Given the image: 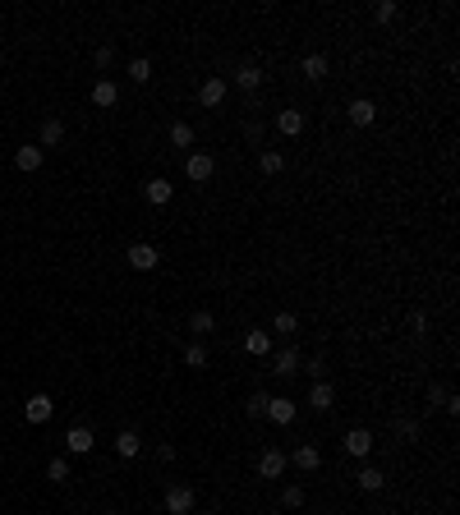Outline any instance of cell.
<instances>
[{
  "label": "cell",
  "mask_w": 460,
  "mask_h": 515,
  "mask_svg": "<svg viewBox=\"0 0 460 515\" xmlns=\"http://www.w3.org/2000/svg\"><path fill=\"white\" fill-rule=\"evenodd\" d=\"M124 258H129L134 271H152L156 262H161V254H156L152 244H129V254H124Z\"/></svg>",
  "instance_id": "cell-11"
},
{
  "label": "cell",
  "mask_w": 460,
  "mask_h": 515,
  "mask_svg": "<svg viewBox=\"0 0 460 515\" xmlns=\"http://www.w3.org/2000/svg\"><path fill=\"white\" fill-rule=\"evenodd\" d=\"M208 515H221V511H208Z\"/></svg>",
  "instance_id": "cell-41"
},
{
  "label": "cell",
  "mask_w": 460,
  "mask_h": 515,
  "mask_svg": "<svg viewBox=\"0 0 460 515\" xmlns=\"http://www.w3.org/2000/svg\"><path fill=\"white\" fill-rule=\"evenodd\" d=\"M258 170H262V175H281V170H286V152L267 148V152L258 157Z\"/></svg>",
  "instance_id": "cell-23"
},
{
  "label": "cell",
  "mask_w": 460,
  "mask_h": 515,
  "mask_svg": "<svg viewBox=\"0 0 460 515\" xmlns=\"http://www.w3.org/2000/svg\"><path fill=\"white\" fill-rule=\"evenodd\" d=\"M189 511H193V488L171 483V488H166V515H189Z\"/></svg>",
  "instance_id": "cell-1"
},
{
  "label": "cell",
  "mask_w": 460,
  "mask_h": 515,
  "mask_svg": "<svg viewBox=\"0 0 460 515\" xmlns=\"http://www.w3.org/2000/svg\"><path fill=\"white\" fill-rule=\"evenodd\" d=\"M129 79L134 83H148L152 79V60H148V55H134V60H129Z\"/></svg>",
  "instance_id": "cell-29"
},
{
  "label": "cell",
  "mask_w": 460,
  "mask_h": 515,
  "mask_svg": "<svg viewBox=\"0 0 460 515\" xmlns=\"http://www.w3.org/2000/svg\"><path fill=\"white\" fill-rule=\"evenodd\" d=\"M189 332H193V336H212V332H217V318H212L208 308H198V313L189 318Z\"/></svg>",
  "instance_id": "cell-24"
},
{
  "label": "cell",
  "mask_w": 460,
  "mask_h": 515,
  "mask_svg": "<svg viewBox=\"0 0 460 515\" xmlns=\"http://www.w3.org/2000/svg\"><path fill=\"white\" fill-rule=\"evenodd\" d=\"M295 327H299V318H295V313H277V318H272V332H281V336H290Z\"/></svg>",
  "instance_id": "cell-34"
},
{
  "label": "cell",
  "mask_w": 460,
  "mask_h": 515,
  "mask_svg": "<svg viewBox=\"0 0 460 515\" xmlns=\"http://www.w3.org/2000/svg\"><path fill=\"white\" fill-rule=\"evenodd\" d=\"M65 451H70V455H87V451H92V428L74 423V428L65 433Z\"/></svg>",
  "instance_id": "cell-12"
},
{
  "label": "cell",
  "mask_w": 460,
  "mask_h": 515,
  "mask_svg": "<svg viewBox=\"0 0 460 515\" xmlns=\"http://www.w3.org/2000/svg\"><path fill=\"white\" fill-rule=\"evenodd\" d=\"M244 134H249V143L258 148V143H262V134H267V129H262V120H249V129H244Z\"/></svg>",
  "instance_id": "cell-37"
},
{
  "label": "cell",
  "mask_w": 460,
  "mask_h": 515,
  "mask_svg": "<svg viewBox=\"0 0 460 515\" xmlns=\"http://www.w3.org/2000/svg\"><path fill=\"white\" fill-rule=\"evenodd\" d=\"M309 410H318V414L336 410V391H331V382H313L309 386Z\"/></svg>",
  "instance_id": "cell-9"
},
{
  "label": "cell",
  "mask_w": 460,
  "mask_h": 515,
  "mask_svg": "<svg viewBox=\"0 0 460 515\" xmlns=\"http://www.w3.org/2000/svg\"><path fill=\"white\" fill-rule=\"evenodd\" d=\"M156 460L171 465V460H175V442H161V446H156Z\"/></svg>",
  "instance_id": "cell-39"
},
{
  "label": "cell",
  "mask_w": 460,
  "mask_h": 515,
  "mask_svg": "<svg viewBox=\"0 0 460 515\" xmlns=\"http://www.w3.org/2000/svg\"><path fill=\"white\" fill-rule=\"evenodd\" d=\"M396 14H400V5H396V0H378V9H373V18H378V23H396Z\"/></svg>",
  "instance_id": "cell-33"
},
{
  "label": "cell",
  "mask_w": 460,
  "mask_h": 515,
  "mask_svg": "<svg viewBox=\"0 0 460 515\" xmlns=\"http://www.w3.org/2000/svg\"><path fill=\"white\" fill-rule=\"evenodd\" d=\"M341 446H346V455H355V460H364V455L373 451V433H368V428H350V433H346V442H341Z\"/></svg>",
  "instance_id": "cell-10"
},
{
  "label": "cell",
  "mask_w": 460,
  "mask_h": 515,
  "mask_svg": "<svg viewBox=\"0 0 460 515\" xmlns=\"http://www.w3.org/2000/svg\"><path fill=\"white\" fill-rule=\"evenodd\" d=\"M143 193H148V202H156V207H161V202H171L175 184H171V180H161V175H156V180H148V184H143Z\"/></svg>",
  "instance_id": "cell-19"
},
{
  "label": "cell",
  "mask_w": 460,
  "mask_h": 515,
  "mask_svg": "<svg viewBox=\"0 0 460 515\" xmlns=\"http://www.w3.org/2000/svg\"><path fill=\"white\" fill-rule=\"evenodd\" d=\"M396 433L405 437V442H419V419H410V414H396Z\"/></svg>",
  "instance_id": "cell-32"
},
{
  "label": "cell",
  "mask_w": 460,
  "mask_h": 515,
  "mask_svg": "<svg viewBox=\"0 0 460 515\" xmlns=\"http://www.w3.org/2000/svg\"><path fill=\"white\" fill-rule=\"evenodd\" d=\"M281 474H286V451L267 446V451L258 455V479H281Z\"/></svg>",
  "instance_id": "cell-5"
},
{
  "label": "cell",
  "mask_w": 460,
  "mask_h": 515,
  "mask_svg": "<svg viewBox=\"0 0 460 515\" xmlns=\"http://www.w3.org/2000/svg\"><path fill=\"white\" fill-rule=\"evenodd\" d=\"M281 506H286V511H299V506H304V488H299V483L281 488Z\"/></svg>",
  "instance_id": "cell-31"
},
{
  "label": "cell",
  "mask_w": 460,
  "mask_h": 515,
  "mask_svg": "<svg viewBox=\"0 0 460 515\" xmlns=\"http://www.w3.org/2000/svg\"><path fill=\"white\" fill-rule=\"evenodd\" d=\"M295 414H299L295 401H286V396H267V419L272 423H281V428H286V423H295Z\"/></svg>",
  "instance_id": "cell-6"
},
{
  "label": "cell",
  "mask_w": 460,
  "mask_h": 515,
  "mask_svg": "<svg viewBox=\"0 0 460 515\" xmlns=\"http://www.w3.org/2000/svg\"><path fill=\"white\" fill-rule=\"evenodd\" d=\"M304 79H327V55H304Z\"/></svg>",
  "instance_id": "cell-28"
},
{
  "label": "cell",
  "mask_w": 460,
  "mask_h": 515,
  "mask_svg": "<svg viewBox=\"0 0 460 515\" xmlns=\"http://www.w3.org/2000/svg\"><path fill=\"white\" fill-rule=\"evenodd\" d=\"M115 102H120V87H115L111 79H97V83H92V106H102V111H111Z\"/></svg>",
  "instance_id": "cell-15"
},
{
  "label": "cell",
  "mask_w": 460,
  "mask_h": 515,
  "mask_svg": "<svg viewBox=\"0 0 460 515\" xmlns=\"http://www.w3.org/2000/svg\"><path fill=\"white\" fill-rule=\"evenodd\" d=\"M139 433H134V428H124L120 437H115V455H124V460H134V455H139Z\"/></svg>",
  "instance_id": "cell-22"
},
{
  "label": "cell",
  "mask_w": 460,
  "mask_h": 515,
  "mask_svg": "<svg viewBox=\"0 0 460 515\" xmlns=\"http://www.w3.org/2000/svg\"><path fill=\"white\" fill-rule=\"evenodd\" d=\"M355 483H359V492H383L387 488V474L373 470V465H364V470L355 474Z\"/></svg>",
  "instance_id": "cell-17"
},
{
  "label": "cell",
  "mask_w": 460,
  "mask_h": 515,
  "mask_svg": "<svg viewBox=\"0 0 460 515\" xmlns=\"http://www.w3.org/2000/svg\"><path fill=\"white\" fill-rule=\"evenodd\" d=\"M51 414H55V401H51V396L37 391V396H28V401H23V419L28 423H46Z\"/></svg>",
  "instance_id": "cell-3"
},
{
  "label": "cell",
  "mask_w": 460,
  "mask_h": 515,
  "mask_svg": "<svg viewBox=\"0 0 460 515\" xmlns=\"http://www.w3.org/2000/svg\"><path fill=\"white\" fill-rule=\"evenodd\" d=\"M212 170H217V161H212V152H193L189 161H184V175H189L193 184H203V180H212Z\"/></svg>",
  "instance_id": "cell-8"
},
{
  "label": "cell",
  "mask_w": 460,
  "mask_h": 515,
  "mask_svg": "<svg viewBox=\"0 0 460 515\" xmlns=\"http://www.w3.org/2000/svg\"><path fill=\"white\" fill-rule=\"evenodd\" d=\"M42 157H46V152H42V148H37V143H23V148H18V152H14V166H18V170H28V175H33L37 166H42Z\"/></svg>",
  "instance_id": "cell-16"
},
{
  "label": "cell",
  "mask_w": 460,
  "mask_h": 515,
  "mask_svg": "<svg viewBox=\"0 0 460 515\" xmlns=\"http://www.w3.org/2000/svg\"><path fill=\"white\" fill-rule=\"evenodd\" d=\"M184 368H208V345H203V341L184 345Z\"/></svg>",
  "instance_id": "cell-25"
},
{
  "label": "cell",
  "mask_w": 460,
  "mask_h": 515,
  "mask_svg": "<svg viewBox=\"0 0 460 515\" xmlns=\"http://www.w3.org/2000/svg\"><path fill=\"white\" fill-rule=\"evenodd\" d=\"M446 401H451V386H428V405L446 410Z\"/></svg>",
  "instance_id": "cell-35"
},
{
  "label": "cell",
  "mask_w": 460,
  "mask_h": 515,
  "mask_svg": "<svg viewBox=\"0 0 460 515\" xmlns=\"http://www.w3.org/2000/svg\"><path fill=\"white\" fill-rule=\"evenodd\" d=\"M226 92H230V83L226 79H217V74H212L208 83L198 87V106H208V111H217L221 102H226Z\"/></svg>",
  "instance_id": "cell-4"
},
{
  "label": "cell",
  "mask_w": 460,
  "mask_h": 515,
  "mask_svg": "<svg viewBox=\"0 0 460 515\" xmlns=\"http://www.w3.org/2000/svg\"><path fill=\"white\" fill-rule=\"evenodd\" d=\"M244 410H249V419H267V391H249Z\"/></svg>",
  "instance_id": "cell-26"
},
{
  "label": "cell",
  "mask_w": 460,
  "mask_h": 515,
  "mask_svg": "<svg viewBox=\"0 0 460 515\" xmlns=\"http://www.w3.org/2000/svg\"><path fill=\"white\" fill-rule=\"evenodd\" d=\"M102 515H120V511H102Z\"/></svg>",
  "instance_id": "cell-40"
},
{
  "label": "cell",
  "mask_w": 460,
  "mask_h": 515,
  "mask_svg": "<svg viewBox=\"0 0 460 515\" xmlns=\"http://www.w3.org/2000/svg\"><path fill=\"white\" fill-rule=\"evenodd\" d=\"M258 83H262L258 65H240V70H235V87H240V92H258Z\"/></svg>",
  "instance_id": "cell-18"
},
{
  "label": "cell",
  "mask_w": 460,
  "mask_h": 515,
  "mask_svg": "<svg viewBox=\"0 0 460 515\" xmlns=\"http://www.w3.org/2000/svg\"><path fill=\"white\" fill-rule=\"evenodd\" d=\"M290 465H295V470H304V474H313L322 465V455H318V446H299L295 455H290Z\"/></svg>",
  "instance_id": "cell-21"
},
{
  "label": "cell",
  "mask_w": 460,
  "mask_h": 515,
  "mask_svg": "<svg viewBox=\"0 0 460 515\" xmlns=\"http://www.w3.org/2000/svg\"><path fill=\"white\" fill-rule=\"evenodd\" d=\"M410 332L424 336V332H428V318H424V313H410Z\"/></svg>",
  "instance_id": "cell-38"
},
{
  "label": "cell",
  "mask_w": 460,
  "mask_h": 515,
  "mask_svg": "<svg viewBox=\"0 0 460 515\" xmlns=\"http://www.w3.org/2000/svg\"><path fill=\"white\" fill-rule=\"evenodd\" d=\"M37 139H42L37 148H60V143H65V120L46 115V120H42V134H37Z\"/></svg>",
  "instance_id": "cell-14"
},
{
  "label": "cell",
  "mask_w": 460,
  "mask_h": 515,
  "mask_svg": "<svg viewBox=\"0 0 460 515\" xmlns=\"http://www.w3.org/2000/svg\"><path fill=\"white\" fill-rule=\"evenodd\" d=\"M373 120H378V106L368 102V97H355V102H350V124H359V129H368Z\"/></svg>",
  "instance_id": "cell-13"
},
{
  "label": "cell",
  "mask_w": 460,
  "mask_h": 515,
  "mask_svg": "<svg viewBox=\"0 0 460 515\" xmlns=\"http://www.w3.org/2000/svg\"><path fill=\"white\" fill-rule=\"evenodd\" d=\"M46 479H51V483H70L74 479V474H70V460H65V455H55V460L46 465Z\"/></svg>",
  "instance_id": "cell-27"
},
{
  "label": "cell",
  "mask_w": 460,
  "mask_h": 515,
  "mask_svg": "<svg viewBox=\"0 0 460 515\" xmlns=\"http://www.w3.org/2000/svg\"><path fill=\"white\" fill-rule=\"evenodd\" d=\"M111 65H115V51L111 46H97V70H111Z\"/></svg>",
  "instance_id": "cell-36"
},
{
  "label": "cell",
  "mask_w": 460,
  "mask_h": 515,
  "mask_svg": "<svg viewBox=\"0 0 460 515\" xmlns=\"http://www.w3.org/2000/svg\"><path fill=\"white\" fill-rule=\"evenodd\" d=\"M272 373H277V377H295V373H304V354H299L295 345H286L277 359H272Z\"/></svg>",
  "instance_id": "cell-2"
},
{
  "label": "cell",
  "mask_w": 460,
  "mask_h": 515,
  "mask_svg": "<svg viewBox=\"0 0 460 515\" xmlns=\"http://www.w3.org/2000/svg\"><path fill=\"white\" fill-rule=\"evenodd\" d=\"M171 143H175V148H193V124L175 120V124H171Z\"/></svg>",
  "instance_id": "cell-30"
},
{
  "label": "cell",
  "mask_w": 460,
  "mask_h": 515,
  "mask_svg": "<svg viewBox=\"0 0 460 515\" xmlns=\"http://www.w3.org/2000/svg\"><path fill=\"white\" fill-rule=\"evenodd\" d=\"M244 349H249L253 359H267L272 354V332H249L244 336Z\"/></svg>",
  "instance_id": "cell-20"
},
{
  "label": "cell",
  "mask_w": 460,
  "mask_h": 515,
  "mask_svg": "<svg viewBox=\"0 0 460 515\" xmlns=\"http://www.w3.org/2000/svg\"><path fill=\"white\" fill-rule=\"evenodd\" d=\"M304 111H295V106H286V111H277V134H286V139H299L304 134Z\"/></svg>",
  "instance_id": "cell-7"
}]
</instances>
